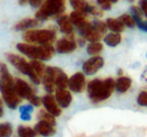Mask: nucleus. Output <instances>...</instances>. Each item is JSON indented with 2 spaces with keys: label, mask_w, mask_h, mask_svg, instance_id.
<instances>
[{
  "label": "nucleus",
  "mask_w": 147,
  "mask_h": 137,
  "mask_svg": "<svg viewBox=\"0 0 147 137\" xmlns=\"http://www.w3.org/2000/svg\"><path fill=\"white\" fill-rule=\"evenodd\" d=\"M0 92L7 106L11 110L16 109L22 99L16 93L15 79L3 63H0Z\"/></svg>",
  "instance_id": "nucleus-1"
},
{
  "label": "nucleus",
  "mask_w": 147,
  "mask_h": 137,
  "mask_svg": "<svg viewBox=\"0 0 147 137\" xmlns=\"http://www.w3.org/2000/svg\"><path fill=\"white\" fill-rule=\"evenodd\" d=\"M115 89L113 78L94 79L87 85L88 95L93 103H100L108 100Z\"/></svg>",
  "instance_id": "nucleus-2"
},
{
  "label": "nucleus",
  "mask_w": 147,
  "mask_h": 137,
  "mask_svg": "<svg viewBox=\"0 0 147 137\" xmlns=\"http://www.w3.org/2000/svg\"><path fill=\"white\" fill-rule=\"evenodd\" d=\"M16 49L33 60H50L55 52L53 45H34L28 43H18Z\"/></svg>",
  "instance_id": "nucleus-3"
},
{
  "label": "nucleus",
  "mask_w": 147,
  "mask_h": 137,
  "mask_svg": "<svg viewBox=\"0 0 147 137\" xmlns=\"http://www.w3.org/2000/svg\"><path fill=\"white\" fill-rule=\"evenodd\" d=\"M65 9V0H45L35 14L38 21L59 18Z\"/></svg>",
  "instance_id": "nucleus-4"
},
{
  "label": "nucleus",
  "mask_w": 147,
  "mask_h": 137,
  "mask_svg": "<svg viewBox=\"0 0 147 137\" xmlns=\"http://www.w3.org/2000/svg\"><path fill=\"white\" fill-rule=\"evenodd\" d=\"M22 38L28 44L52 45L56 39V33L51 29H30L24 32Z\"/></svg>",
  "instance_id": "nucleus-5"
},
{
  "label": "nucleus",
  "mask_w": 147,
  "mask_h": 137,
  "mask_svg": "<svg viewBox=\"0 0 147 137\" xmlns=\"http://www.w3.org/2000/svg\"><path fill=\"white\" fill-rule=\"evenodd\" d=\"M7 59L21 73H22L25 76H28L34 84L39 85L40 83V81H41L40 78L35 74L31 63H28L25 58H23L16 54L9 53V54H7Z\"/></svg>",
  "instance_id": "nucleus-6"
},
{
  "label": "nucleus",
  "mask_w": 147,
  "mask_h": 137,
  "mask_svg": "<svg viewBox=\"0 0 147 137\" xmlns=\"http://www.w3.org/2000/svg\"><path fill=\"white\" fill-rule=\"evenodd\" d=\"M45 74L53 79L57 88L66 89V88H68L69 77L60 68L48 66L46 69Z\"/></svg>",
  "instance_id": "nucleus-7"
},
{
  "label": "nucleus",
  "mask_w": 147,
  "mask_h": 137,
  "mask_svg": "<svg viewBox=\"0 0 147 137\" xmlns=\"http://www.w3.org/2000/svg\"><path fill=\"white\" fill-rule=\"evenodd\" d=\"M70 3L75 11L81 12L84 15H92L96 17L102 16V9L91 5L87 0H70Z\"/></svg>",
  "instance_id": "nucleus-8"
},
{
  "label": "nucleus",
  "mask_w": 147,
  "mask_h": 137,
  "mask_svg": "<svg viewBox=\"0 0 147 137\" xmlns=\"http://www.w3.org/2000/svg\"><path fill=\"white\" fill-rule=\"evenodd\" d=\"M104 60L100 56H94L85 61L83 64V71L87 76L95 75L103 66Z\"/></svg>",
  "instance_id": "nucleus-9"
},
{
  "label": "nucleus",
  "mask_w": 147,
  "mask_h": 137,
  "mask_svg": "<svg viewBox=\"0 0 147 137\" xmlns=\"http://www.w3.org/2000/svg\"><path fill=\"white\" fill-rule=\"evenodd\" d=\"M68 88L74 93H82L86 88V79L84 73L77 72L69 78Z\"/></svg>",
  "instance_id": "nucleus-10"
},
{
  "label": "nucleus",
  "mask_w": 147,
  "mask_h": 137,
  "mask_svg": "<svg viewBox=\"0 0 147 137\" xmlns=\"http://www.w3.org/2000/svg\"><path fill=\"white\" fill-rule=\"evenodd\" d=\"M78 32L82 36V38H84L85 40L90 41V43L99 42V40H101V39L103 36L102 33H101L93 27L91 22H89L86 26L79 29Z\"/></svg>",
  "instance_id": "nucleus-11"
},
{
  "label": "nucleus",
  "mask_w": 147,
  "mask_h": 137,
  "mask_svg": "<svg viewBox=\"0 0 147 137\" xmlns=\"http://www.w3.org/2000/svg\"><path fill=\"white\" fill-rule=\"evenodd\" d=\"M15 82L16 93L21 99H25L29 101L35 95L32 87L24 80L16 78L15 80Z\"/></svg>",
  "instance_id": "nucleus-12"
},
{
  "label": "nucleus",
  "mask_w": 147,
  "mask_h": 137,
  "mask_svg": "<svg viewBox=\"0 0 147 137\" xmlns=\"http://www.w3.org/2000/svg\"><path fill=\"white\" fill-rule=\"evenodd\" d=\"M41 103L43 104L46 111L49 112L50 114H52L53 116L59 117L61 114L62 111H61L60 106L57 103L55 98L52 96L51 94L45 95L41 100Z\"/></svg>",
  "instance_id": "nucleus-13"
},
{
  "label": "nucleus",
  "mask_w": 147,
  "mask_h": 137,
  "mask_svg": "<svg viewBox=\"0 0 147 137\" xmlns=\"http://www.w3.org/2000/svg\"><path fill=\"white\" fill-rule=\"evenodd\" d=\"M77 43L73 39L63 38L56 44V51L61 54H67L74 51L77 49Z\"/></svg>",
  "instance_id": "nucleus-14"
},
{
  "label": "nucleus",
  "mask_w": 147,
  "mask_h": 137,
  "mask_svg": "<svg viewBox=\"0 0 147 137\" xmlns=\"http://www.w3.org/2000/svg\"><path fill=\"white\" fill-rule=\"evenodd\" d=\"M58 25L59 29L62 33L66 34L68 38L74 39V33H73V24L69 17V15H61L57 20Z\"/></svg>",
  "instance_id": "nucleus-15"
},
{
  "label": "nucleus",
  "mask_w": 147,
  "mask_h": 137,
  "mask_svg": "<svg viewBox=\"0 0 147 137\" xmlns=\"http://www.w3.org/2000/svg\"><path fill=\"white\" fill-rule=\"evenodd\" d=\"M55 100L60 107L67 108L72 101V96H71V94L66 89L56 88Z\"/></svg>",
  "instance_id": "nucleus-16"
},
{
  "label": "nucleus",
  "mask_w": 147,
  "mask_h": 137,
  "mask_svg": "<svg viewBox=\"0 0 147 137\" xmlns=\"http://www.w3.org/2000/svg\"><path fill=\"white\" fill-rule=\"evenodd\" d=\"M34 130L37 134L44 137H49L53 136L56 133L55 125H53L46 121L40 120V122L35 125Z\"/></svg>",
  "instance_id": "nucleus-17"
},
{
  "label": "nucleus",
  "mask_w": 147,
  "mask_h": 137,
  "mask_svg": "<svg viewBox=\"0 0 147 137\" xmlns=\"http://www.w3.org/2000/svg\"><path fill=\"white\" fill-rule=\"evenodd\" d=\"M70 19L72 22V24L79 30L82 27H84V26H86L90 21H88L86 15L78 12V11H72L70 15Z\"/></svg>",
  "instance_id": "nucleus-18"
},
{
  "label": "nucleus",
  "mask_w": 147,
  "mask_h": 137,
  "mask_svg": "<svg viewBox=\"0 0 147 137\" xmlns=\"http://www.w3.org/2000/svg\"><path fill=\"white\" fill-rule=\"evenodd\" d=\"M39 23H40V21H38L36 18H25L23 20H21L20 21H18L14 26V29L16 31L28 30L29 28L38 26Z\"/></svg>",
  "instance_id": "nucleus-19"
},
{
  "label": "nucleus",
  "mask_w": 147,
  "mask_h": 137,
  "mask_svg": "<svg viewBox=\"0 0 147 137\" xmlns=\"http://www.w3.org/2000/svg\"><path fill=\"white\" fill-rule=\"evenodd\" d=\"M131 86L132 80L127 76H121L115 82V89L121 94L127 92L130 89Z\"/></svg>",
  "instance_id": "nucleus-20"
},
{
  "label": "nucleus",
  "mask_w": 147,
  "mask_h": 137,
  "mask_svg": "<svg viewBox=\"0 0 147 137\" xmlns=\"http://www.w3.org/2000/svg\"><path fill=\"white\" fill-rule=\"evenodd\" d=\"M108 28L112 31L113 33H120L124 31L125 26L123 23L119 20V19H115V18H109L106 21Z\"/></svg>",
  "instance_id": "nucleus-21"
},
{
  "label": "nucleus",
  "mask_w": 147,
  "mask_h": 137,
  "mask_svg": "<svg viewBox=\"0 0 147 137\" xmlns=\"http://www.w3.org/2000/svg\"><path fill=\"white\" fill-rule=\"evenodd\" d=\"M104 42L110 47H115L121 42V35L117 33H110L104 37Z\"/></svg>",
  "instance_id": "nucleus-22"
},
{
  "label": "nucleus",
  "mask_w": 147,
  "mask_h": 137,
  "mask_svg": "<svg viewBox=\"0 0 147 137\" xmlns=\"http://www.w3.org/2000/svg\"><path fill=\"white\" fill-rule=\"evenodd\" d=\"M30 63H31V65H32V67H33V69H34L35 74H36V75L40 78V80H41V78H42L43 76L45 75L46 69H47V67L45 66V64H44L41 61H40V60H33V61L30 62Z\"/></svg>",
  "instance_id": "nucleus-23"
},
{
  "label": "nucleus",
  "mask_w": 147,
  "mask_h": 137,
  "mask_svg": "<svg viewBox=\"0 0 147 137\" xmlns=\"http://www.w3.org/2000/svg\"><path fill=\"white\" fill-rule=\"evenodd\" d=\"M103 49V45L100 42H93L90 43L87 46V52L90 56H97Z\"/></svg>",
  "instance_id": "nucleus-24"
},
{
  "label": "nucleus",
  "mask_w": 147,
  "mask_h": 137,
  "mask_svg": "<svg viewBox=\"0 0 147 137\" xmlns=\"http://www.w3.org/2000/svg\"><path fill=\"white\" fill-rule=\"evenodd\" d=\"M17 133L19 137H34L37 134L34 129L27 126H22V125L18 127Z\"/></svg>",
  "instance_id": "nucleus-25"
},
{
  "label": "nucleus",
  "mask_w": 147,
  "mask_h": 137,
  "mask_svg": "<svg viewBox=\"0 0 147 137\" xmlns=\"http://www.w3.org/2000/svg\"><path fill=\"white\" fill-rule=\"evenodd\" d=\"M33 106H22L20 107L21 119L23 121H29L31 119V113L33 112Z\"/></svg>",
  "instance_id": "nucleus-26"
},
{
  "label": "nucleus",
  "mask_w": 147,
  "mask_h": 137,
  "mask_svg": "<svg viewBox=\"0 0 147 137\" xmlns=\"http://www.w3.org/2000/svg\"><path fill=\"white\" fill-rule=\"evenodd\" d=\"M38 118L40 120H42V121H46L53 125H55L56 124V121H55V117L53 116L52 114H50L49 112H47V111H44V110H41L39 112V114H38Z\"/></svg>",
  "instance_id": "nucleus-27"
},
{
  "label": "nucleus",
  "mask_w": 147,
  "mask_h": 137,
  "mask_svg": "<svg viewBox=\"0 0 147 137\" xmlns=\"http://www.w3.org/2000/svg\"><path fill=\"white\" fill-rule=\"evenodd\" d=\"M119 20L123 23L125 27H127L132 28V27H134V26L136 25V22L134 19L133 18V16L128 14H123L122 15L119 17Z\"/></svg>",
  "instance_id": "nucleus-28"
},
{
  "label": "nucleus",
  "mask_w": 147,
  "mask_h": 137,
  "mask_svg": "<svg viewBox=\"0 0 147 137\" xmlns=\"http://www.w3.org/2000/svg\"><path fill=\"white\" fill-rule=\"evenodd\" d=\"M12 135V126L9 123L0 124V137H10Z\"/></svg>",
  "instance_id": "nucleus-29"
},
{
  "label": "nucleus",
  "mask_w": 147,
  "mask_h": 137,
  "mask_svg": "<svg viewBox=\"0 0 147 137\" xmlns=\"http://www.w3.org/2000/svg\"><path fill=\"white\" fill-rule=\"evenodd\" d=\"M91 23H92L93 27L97 31H99L101 33H102V34L106 33V32L108 30V27H107V24H106L105 21H100V20H95Z\"/></svg>",
  "instance_id": "nucleus-30"
},
{
  "label": "nucleus",
  "mask_w": 147,
  "mask_h": 137,
  "mask_svg": "<svg viewBox=\"0 0 147 137\" xmlns=\"http://www.w3.org/2000/svg\"><path fill=\"white\" fill-rule=\"evenodd\" d=\"M131 13H132V16L134 19L135 22L142 20V15H143V12L141 10V9L138 6H132L131 7Z\"/></svg>",
  "instance_id": "nucleus-31"
},
{
  "label": "nucleus",
  "mask_w": 147,
  "mask_h": 137,
  "mask_svg": "<svg viewBox=\"0 0 147 137\" xmlns=\"http://www.w3.org/2000/svg\"><path fill=\"white\" fill-rule=\"evenodd\" d=\"M97 3L101 6V8L104 10H109L112 7L113 3L118 2V0H96Z\"/></svg>",
  "instance_id": "nucleus-32"
},
{
  "label": "nucleus",
  "mask_w": 147,
  "mask_h": 137,
  "mask_svg": "<svg viewBox=\"0 0 147 137\" xmlns=\"http://www.w3.org/2000/svg\"><path fill=\"white\" fill-rule=\"evenodd\" d=\"M137 102L140 106L147 107V91H142L140 93L137 98Z\"/></svg>",
  "instance_id": "nucleus-33"
},
{
  "label": "nucleus",
  "mask_w": 147,
  "mask_h": 137,
  "mask_svg": "<svg viewBox=\"0 0 147 137\" xmlns=\"http://www.w3.org/2000/svg\"><path fill=\"white\" fill-rule=\"evenodd\" d=\"M30 104L34 106H40V104H41V99L40 97H38L36 94L29 100Z\"/></svg>",
  "instance_id": "nucleus-34"
},
{
  "label": "nucleus",
  "mask_w": 147,
  "mask_h": 137,
  "mask_svg": "<svg viewBox=\"0 0 147 137\" xmlns=\"http://www.w3.org/2000/svg\"><path fill=\"white\" fill-rule=\"evenodd\" d=\"M136 25L138 26V27L140 30H142L144 32H147V21L140 20V21L136 22Z\"/></svg>",
  "instance_id": "nucleus-35"
},
{
  "label": "nucleus",
  "mask_w": 147,
  "mask_h": 137,
  "mask_svg": "<svg viewBox=\"0 0 147 137\" xmlns=\"http://www.w3.org/2000/svg\"><path fill=\"white\" fill-rule=\"evenodd\" d=\"M140 8L141 9L143 14L146 16L147 18V0H140L139 2Z\"/></svg>",
  "instance_id": "nucleus-36"
},
{
  "label": "nucleus",
  "mask_w": 147,
  "mask_h": 137,
  "mask_svg": "<svg viewBox=\"0 0 147 137\" xmlns=\"http://www.w3.org/2000/svg\"><path fill=\"white\" fill-rule=\"evenodd\" d=\"M42 0H29V3L32 7H39L41 4Z\"/></svg>",
  "instance_id": "nucleus-37"
},
{
  "label": "nucleus",
  "mask_w": 147,
  "mask_h": 137,
  "mask_svg": "<svg viewBox=\"0 0 147 137\" xmlns=\"http://www.w3.org/2000/svg\"><path fill=\"white\" fill-rule=\"evenodd\" d=\"M85 42H86V40H85L84 38H81V39H78V45H79L80 46L84 45H85Z\"/></svg>",
  "instance_id": "nucleus-38"
},
{
  "label": "nucleus",
  "mask_w": 147,
  "mask_h": 137,
  "mask_svg": "<svg viewBox=\"0 0 147 137\" xmlns=\"http://www.w3.org/2000/svg\"><path fill=\"white\" fill-rule=\"evenodd\" d=\"M3 103H2V101H1V100H0V118H1V117H3Z\"/></svg>",
  "instance_id": "nucleus-39"
},
{
  "label": "nucleus",
  "mask_w": 147,
  "mask_h": 137,
  "mask_svg": "<svg viewBox=\"0 0 147 137\" xmlns=\"http://www.w3.org/2000/svg\"><path fill=\"white\" fill-rule=\"evenodd\" d=\"M28 2H29V0H19V4H20V5H24V4H26Z\"/></svg>",
  "instance_id": "nucleus-40"
},
{
  "label": "nucleus",
  "mask_w": 147,
  "mask_h": 137,
  "mask_svg": "<svg viewBox=\"0 0 147 137\" xmlns=\"http://www.w3.org/2000/svg\"><path fill=\"white\" fill-rule=\"evenodd\" d=\"M122 72H123V71H122V70H119V73H118V75H119V76H122V74H123Z\"/></svg>",
  "instance_id": "nucleus-41"
}]
</instances>
